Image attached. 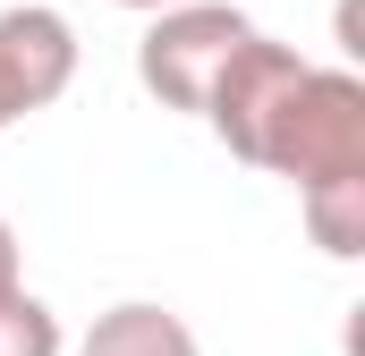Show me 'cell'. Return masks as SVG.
Instances as JSON below:
<instances>
[{"mask_svg":"<svg viewBox=\"0 0 365 356\" xmlns=\"http://www.w3.org/2000/svg\"><path fill=\"white\" fill-rule=\"evenodd\" d=\"M119 9H136V17H162V9H179V0H119Z\"/></svg>","mask_w":365,"mask_h":356,"instance_id":"30bf717a","label":"cell"},{"mask_svg":"<svg viewBox=\"0 0 365 356\" xmlns=\"http://www.w3.org/2000/svg\"><path fill=\"white\" fill-rule=\"evenodd\" d=\"M9 288H26V255H17V229H9V212H0V297Z\"/></svg>","mask_w":365,"mask_h":356,"instance_id":"ba28073f","label":"cell"},{"mask_svg":"<svg viewBox=\"0 0 365 356\" xmlns=\"http://www.w3.org/2000/svg\"><path fill=\"white\" fill-rule=\"evenodd\" d=\"M255 170L289 178L297 195L340 187V178H365V77L357 68L306 60V77L289 85V102L272 110V127L255 145Z\"/></svg>","mask_w":365,"mask_h":356,"instance_id":"6da1fadb","label":"cell"},{"mask_svg":"<svg viewBox=\"0 0 365 356\" xmlns=\"http://www.w3.org/2000/svg\"><path fill=\"white\" fill-rule=\"evenodd\" d=\"M297 77H306V51L255 26V34L230 51V68L212 77V93H204V110H195V119H204V127H212V136L255 170V145H264V127H272V110L289 102Z\"/></svg>","mask_w":365,"mask_h":356,"instance_id":"3957f363","label":"cell"},{"mask_svg":"<svg viewBox=\"0 0 365 356\" xmlns=\"http://www.w3.org/2000/svg\"><path fill=\"white\" fill-rule=\"evenodd\" d=\"M77 85V26L51 0H17L0 9V136L34 110H51Z\"/></svg>","mask_w":365,"mask_h":356,"instance_id":"277c9868","label":"cell"},{"mask_svg":"<svg viewBox=\"0 0 365 356\" xmlns=\"http://www.w3.org/2000/svg\"><path fill=\"white\" fill-rule=\"evenodd\" d=\"M255 34V17L247 9H230V0H179V9H162V17H145V34H136V85L153 93L162 110H204V93L212 77L230 68V51Z\"/></svg>","mask_w":365,"mask_h":356,"instance_id":"7a4b0ae2","label":"cell"},{"mask_svg":"<svg viewBox=\"0 0 365 356\" xmlns=\"http://www.w3.org/2000/svg\"><path fill=\"white\" fill-rule=\"evenodd\" d=\"M77 356H204L187 314L153 305V297H119L110 314H93V331L77 340Z\"/></svg>","mask_w":365,"mask_h":356,"instance_id":"5b68a950","label":"cell"},{"mask_svg":"<svg viewBox=\"0 0 365 356\" xmlns=\"http://www.w3.org/2000/svg\"><path fill=\"white\" fill-rule=\"evenodd\" d=\"M0 356H68V331H60L51 297H34V288L0 297Z\"/></svg>","mask_w":365,"mask_h":356,"instance_id":"52a82bcc","label":"cell"},{"mask_svg":"<svg viewBox=\"0 0 365 356\" xmlns=\"http://www.w3.org/2000/svg\"><path fill=\"white\" fill-rule=\"evenodd\" d=\"M340 51H349V60L365 51V34H357V0H340Z\"/></svg>","mask_w":365,"mask_h":356,"instance_id":"9c48e42d","label":"cell"},{"mask_svg":"<svg viewBox=\"0 0 365 356\" xmlns=\"http://www.w3.org/2000/svg\"><path fill=\"white\" fill-rule=\"evenodd\" d=\"M297 221H306V238H314L331 263H357L365 255V178H340V187L297 195Z\"/></svg>","mask_w":365,"mask_h":356,"instance_id":"8992f818","label":"cell"}]
</instances>
